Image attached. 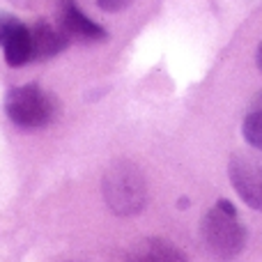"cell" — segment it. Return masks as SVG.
Masks as SVG:
<instances>
[{"label": "cell", "instance_id": "ba28073f", "mask_svg": "<svg viewBox=\"0 0 262 262\" xmlns=\"http://www.w3.org/2000/svg\"><path fill=\"white\" fill-rule=\"evenodd\" d=\"M30 35H32V58L35 60H46L51 55L60 53L67 46L64 35H60L49 23H37L35 28H30Z\"/></svg>", "mask_w": 262, "mask_h": 262}, {"label": "cell", "instance_id": "7a4b0ae2", "mask_svg": "<svg viewBox=\"0 0 262 262\" xmlns=\"http://www.w3.org/2000/svg\"><path fill=\"white\" fill-rule=\"evenodd\" d=\"M104 195L115 214H138L147 198L145 177L131 163H115L104 177Z\"/></svg>", "mask_w": 262, "mask_h": 262}, {"label": "cell", "instance_id": "5b68a950", "mask_svg": "<svg viewBox=\"0 0 262 262\" xmlns=\"http://www.w3.org/2000/svg\"><path fill=\"white\" fill-rule=\"evenodd\" d=\"M60 21L62 28L69 37L81 41H99L106 39V30L101 26H97L95 21L85 16L72 0H62V7H60Z\"/></svg>", "mask_w": 262, "mask_h": 262}, {"label": "cell", "instance_id": "6da1fadb", "mask_svg": "<svg viewBox=\"0 0 262 262\" xmlns=\"http://www.w3.org/2000/svg\"><path fill=\"white\" fill-rule=\"evenodd\" d=\"M200 232L205 246L221 260H232L246 244V230L239 226L235 207L228 200H219L216 207L205 214Z\"/></svg>", "mask_w": 262, "mask_h": 262}, {"label": "cell", "instance_id": "9c48e42d", "mask_svg": "<svg viewBox=\"0 0 262 262\" xmlns=\"http://www.w3.org/2000/svg\"><path fill=\"white\" fill-rule=\"evenodd\" d=\"M242 134H244L246 143L262 152V113L253 111L251 115H246L244 124H242Z\"/></svg>", "mask_w": 262, "mask_h": 262}, {"label": "cell", "instance_id": "8fae6325", "mask_svg": "<svg viewBox=\"0 0 262 262\" xmlns=\"http://www.w3.org/2000/svg\"><path fill=\"white\" fill-rule=\"evenodd\" d=\"M253 111H258V113H262V90L253 97Z\"/></svg>", "mask_w": 262, "mask_h": 262}, {"label": "cell", "instance_id": "52a82bcc", "mask_svg": "<svg viewBox=\"0 0 262 262\" xmlns=\"http://www.w3.org/2000/svg\"><path fill=\"white\" fill-rule=\"evenodd\" d=\"M129 262H189L175 244L166 239H145L131 253Z\"/></svg>", "mask_w": 262, "mask_h": 262}, {"label": "cell", "instance_id": "8992f818", "mask_svg": "<svg viewBox=\"0 0 262 262\" xmlns=\"http://www.w3.org/2000/svg\"><path fill=\"white\" fill-rule=\"evenodd\" d=\"M5 49V60L9 67H21L28 60H32V35L30 28L23 26L21 21H16V26L7 32L3 41Z\"/></svg>", "mask_w": 262, "mask_h": 262}, {"label": "cell", "instance_id": "7c38bea8", "mask_svg": "<svg viewBox=\"0 0 262 262\" xmlns=\"http://www.w3.org/2000/svg\"><path fill=\"white\" fill-rule=\"evenodd\" d=\"M255 60H258V67H260V72H262V41H260V46H258V55H255Z\"/></svg>", "mask_w": 262, "mask_h": 262}, {"label": "cell", "instance_id": "277c9868", "mask_svg": "<svg viewBox=\"0 0 262 262\" xmlns=\"http://www.w3.org/2000/svg\"><path fill=\"white\" fill-rule=\"evenodd\" d=\"M228 175L237 195L249 207L262 212V161L249 154H232L228 163Z\"/></svg>", "mask_w": 262, "mask_h": 262}, {"label": "cell", "instance_id": "3957f363", "mask_svg": "<svg viewBox=\"0 0 262 262\" xmlns=\"http://www.w3.org/2000/svg\"><path fill=\"white\" fill-rule=\"evenodd\" d=\"M5 108L9 120L23 129H39L53 118V104L37 85H21L9 90Z\"/></svg>", "mask_w": 262, "mask_h": 262}, {"label": "cell", "instance_id": "30bf717a", "mask_svg": "<svg viewBox=\"0 0 262 262\" xmlns=\"http://www.w3.org/2000/svg\"><path fill=\"white\" fill-rule=\"evenodd\" d=\"M134 5V0H99V7L104 12H122Z\"/></svg>", "mask_w": 262, "mask_h": 262}]
</instances>
